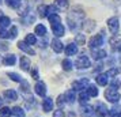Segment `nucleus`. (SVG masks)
<instances>
[{
  "label": "nucleus",
  "mask_w": 121,
  "mask_h": 117,
  "mask_svg": "<svg viewBox=\"0 0 121 117\" xmlns=\"http://www.w3.org/2000/svg\"><path fill=\"white\" fill-rule=\"evenodd\" d=\"M83 18H84V12H83V10L76 8V7L72 8L71 11H69V14H68V17H67V22H68L69 29H71V30H75L78 25L82 22Z\"/></svg>",
  "instance_id": "f257e3e1"
},
{
  "label": "nucleus",
  "mask_w": 121,
  "mask_h": 117,
  "mask_svg": "<svg viewBox=\"0 0 121 117\" xmlns=\"http://www.w3.org/2000/svg\"><path fill=\"white\" fill-rule=\"evenodd\" d=\"M105 98L109 101L110 104H117L121 100V95L116 89H110L109 87V89L105 91Z\"/></svg>",
  "instance_id": "f03ea898"
},
{
  "label": "nucleus",
  "mask_w": 121,
  "mask_h": 117,
  "mask_svg": "<svg viewBox=\"0 0 121 117\" xmlns=\"http://www.w3.org/2000/svg\"><path fill=\"white\" fill-rule=\"evenodd\" d=\"M104 45V35L102 34H97V35H93L90 41H88V48L93 49H99L101 46Z\"/></svg>",
  "instance_id": "7ed1b4c3"
},
{
  "label": "nucleus",
  "mask_w": 121,
  "mask_h": 117,
  "mask_svg": "<svg viewBox=\"0 0 121 117\" xmlns=\"http://www.w3.org/2000/svg\"><path fill=\"white\" fill-rule=\"evenodd\" d=\"M75 67L78 69H86V68H90L91 67V61H90V59H88L87 56H78L76 61H75Z\"/></svg>",
  "instance_id": "20e7f679"
},
{
  "label": "nucleus",
  "mask_w": 121,
  "mask_h": 117,
  "mask_svg": "<svg viewBox=\"0 0 121 117\" xmlns=\"http://www.w3.org/2000/svg\"><path fill=\"white\" fill-rule=\"evenodd\" d=\"M90 84V79L88 78H80L75 80L73 83H72V89L75 90V91H83L84 89H87V86Z\"/></svg>",
  "instance_id": "39448f33"
},
{
  "label": "nucleus",
  "mask_w": 121,
  "mask_h": 117,
  "mask_svg": "<svg viewBox=\"0 0 121 117\" xmlns=\"http://www.w3.org/2000/svg\"><path fill=\"white\" fill-rule=\"evenodd\" d=\"M109 44H110V48H112L113 52H120L121 50V35L120 34L112 35L109 39Z\"/></svg>",
  "instance_id": "423d86ee"
},
{
  "label": "nucleus",
  "mask_w": 121,
  "mask_h": 117,
  "mask_svg": "<svg viewBox=\"0 0 121 117\" xmlns=\"http://www.w3.org/2000/svg\"><path fill=\"white\" fill-rule=\"evenodd\" d=\"M94 112H95L97 117H108L109 116V109H108V106L105 105L104 102H98L95 105V108H94Z\"/></svg>",
  "instance_id": "0eeeda50"
},
{
  "label": "nucleus",
  "mask_w": 121,
  "mask_h": 117,
  "mask_svg": "<svg viewBox=\"0 0 121 117\" xmlns=\"http://www.w3.org/2000/svg\"><path fill=\"white\" fill-rule=\"evenodd\" d=\"M108 27H109L110 33L113 34V35L118 33V27H120V23H118V18H116V17L110 18L109 21H108Z\"/></svg>",
  "instance_id": "6e6552de"
},
{
  "label": "nucleus",
  "mask_w": 121,
  "mask_h": 117,
  "mask_svg": "<svg viewBox=\"0 0 121 117\" xmlns=\"http://www.w3.org/2000/svg\"><path fill=\"white\" fill-rule=\"evenodd\" d=\"M80 116L82 117H94L95 116V112L94 108L91 105H82L80 106Z\"/></svg>",
  "instance_id": "1a4fd4ad"
},
{
  "label": "nucleus",
  "mask_w": 121,
  "mask_h": 117,
  "mask_svg": "<svg viewBox=\"0 0 121 117\" xmlns=\"http://www.w3.org/2000/svg\"><path fill=\"white\" fill-rule=\"evenodd\" d=\"M34 91H35V94L39 95V97H45V95H46V84H45L44 82L38 80V82L35 83V86H34Z\"/></svg>",
  "instance_id": "9d476101"
},
{
  "label": "nucleus",
  "mask_w": 121,
  "mask_h": 117,
  "mask_svg": "<svg viewBox=\"0 0 121 117\" xmlns=\"http://www.w3.org/2000/svg\"><path fill=\"white\" fill-rule=\"evenodd\" d=\"M3 97H4V100L8 101V102H14V101L18 100V93L15 90H4Z\"/></svg>",
  "instance_id": "9b49d317"
},
{
  "label": "nucleus",
  "mask_w": 121,
  "mask_h": 117,
  "mask_svg": "<svg viewBox=\"0 0 121 117\" xmlns=\"http://www.w3.org/2000/svg\"><path fill=\"white\" fill-rule=\"evenodd\" d=\"M64 97H65V102L67 104H73L75 101H76V91L73 89H69V90H67V93L64 94Z\"/></svg>",
  "instance_id": "f8f14e48"
},
{
  "label": "nucleus",
  "mask_w": 121,
  "mask_h": 117,
  "mask_svg": "<svg viewBox=\"0 0 121 117\" xmlns=\"http://www.w3.org/2000/svg\"><path fill=\"white\" fill-rule=\"evenodd\" d=\"M42 109H44L45 113H49V112L53 110V100L49 97H45L44 102H42Z\"/></svg>",
  "instance_id": "ddd939ff"
},
{
  "label": "nucleus",
  "mask_w": 121,
  "mask_h": 117,
  "mask_svg": "<svg viewBox=\"0 0 121 117\" xmlns=\"http://www.w3.org/2000/svg\"><path fill=\"white\" fill-rule=\"evenodd\" d=\"M91 56L94 60H102L106 57V52L104 49H93L91 50Z\"/></svg>",
  "instance_id": "4468645a"
},
{
  "label": "nucleus",
  "mask_w": 121,
  "mask_h": 117,
  "mask_svg": "<svg viewBox=\"0 0 121 117\" xmlns=\"http://www.w3.org/2000/svg\"><path fill=\"white\" fill-rule=\"evenodd\" d=\"M52 30H53L55 37H61V35H64V33H65V29H64V26H63L61 23L52 26Z\"/></svg>",
  "instance_id": "2eb2a0df"
},
{
  "label": "nucleus",
  "mask_w": 121,
  "mask_h": 117,
  "mask_svg": "<svg viewBox=\"0 0 121 117\" xmlns=\"http://www.w3.org/2000/svg\"><path fill=\"white\" fill-rule=\"evenodd\" d=\"M19 64H21V69H23V71H29L30 67H31L30 60H29V57H26V56H22V57H21Z\"/></svg>",
  "instance_id": "dca6fc26"
},
{
  "label": "nucleus",
  "mask_w": 121,
  "mask_h": 117,
  "mask_svg": "<svg viewBox=\"0 0 121 117\" xmlns=\"http://www.w3.org/2000/svg\"><path fill=\"white\" fill-rule=\"evenodd\" d=\"M52 49L55 50L56 53H60V52H63V49H64L63 42H61L59 38H55L53 41H52Z\"/></svg>",
  "instance_id": "f3484780"
},
{
  "label": "nucleus",
  "mask_w": 121,
  "mask_h": 117,
  "mask_svg": "<svg viewBox=\"0 0 121 117\" xmlns=\"http://www.w3.org/2000/svg\"><path fill=\"white\" fill-rule=\"evenodd\" d=\"M95 26H97V25H95V22H94V21H91V19L84 21V22L82 23L83 30H84V31H88V33H90V31H93L94 29H95Z\"/></svg>",
  "instance_id": "a211bd4d"
},
{
  "label": "nucleus",
  "mask_w": 121,
  "mask_h": 117,
  "mask_svg": "<svg viewBox=\"0 0 121 117\" xmlns=\"http://www.w3.org/2000/svg\"><path fill=\"white\" fill-rule=\"evenodd\" d=\"M17 63V55H7L3 57V64H6V65H14Z\"/></svg>",
  "instance_id": "6ab92c4d"
},
{
  "label": "nucleus",
  "mask_w": 121,
  "mask_h": 117,
  "mask_svg": "<svg viewBox=\"0 0 121 117\" xmlns=\"http://www.w3.org/2000/svg\"><path fill=\"white\" fill-rule=\"evenodd\" d=\"M78 101H79L80 105H87L88 101H90V95H88L86 91H80L79 95H78Z\"/></svg>",
  "instance_id": "aec40b11"
},
{
  "label": "nucleus",
  "mask_w": 121,
  "mask_h": 117,
  "mask_svg": "<svg viewBox=\"0 0 121 117\" xmlns=\"http://www.w3.org/2000/svg\"><path fill=\"white\" fill-rule=\"evenodd\" d=\"M18 48L21 50H23V52H26V53H29V55H34V49H31L25 41H19L18 42Z\"/></svg>",
  "instance_id": "412c9836"
},
{
  "label": "nucleus",
  "mask_w": 121,
  "mask_h": 117,
  "mask_svg": "<svg viewBox=\"0 0 121 117\" xmlns=\"http://www.w3.org/2000/svg\"><path fill=\"white\" fill-rule=\"evenodd\" d=\"M95 80H97V83H98L99 86H106L108 82H109V78H108L106 74H99V75H97Z\"/></svg>",
  "instance_id": "4be33fe9"
},
{
  "label": "nucleus",
  "mask_w": 121,
  "mask_h": 117,
  "mask_svg": "<svg viewBox=\"0 0 121 117\" xmlns=\"http://www.w3.org/2000/svg\"><path fill=\"white\" fill-rule=\"evenodd\" d=\"M78 53V45L76 44H68L65 48V55L67 56H73Z\"/></svg>",
  "instance_id": "5701e85b"
},
{
  "label": "nucleus",
  "mask_w": 121,
  "mask_h": 117,
  "mask_svg": "<svg viewBox=\"0 0 121 117\" xmlns=\"http://www.w3.org/2000/svg\"><path fill=\"white\" fill-rule=\"evenodd\" d=\"M11 114L15 117H25L26 116V113H25V110H23V108H21V106H14L11 109Z\"/></svg>",
  "instance_id": "b1692460"
},
{
  "label": "nucleus",
  "mask_w": 121,
  "mask_h": 117,
  "mask_svg": "<svg viewBox=\"0 0 121 117\" xmlns=\"http://www.w3.org/2000/svg\"><path fill=\"white\" fill-rule=\"evenodd\" d=\"M86 93H87L90 97H97L98 95V89L95 84H88L87 89H86Z\"/></svg>",
  "instance_id": "393cba45"
},
{
  "label": "nucleus",
  "mask_w": 121,
  "mask_h": 117,
  "mask_svg": "<svg viewBox=\"0 0 121 117\" xmlns=\"http://www.w3.org/2000/svg\"><path fill=\"white\" fill-rule=\"evenodd\" d=\"M38 14L41 18H45V17H49V6H44L41 4L38 7Z\"/></svg>",
  "instance_id": "a878e982"
},
{
  "label": "nucleus",
  "mask_w": 121,
  "mask_h": 117,
  "mask_svg": "<svg viewBox=\"0 0 121 117\" xmlns=\"http://www.w3.org/2000/svg\"><path fill=\"white\" fill-rule=\"evenodd\" d=\"M55 6H56V8H59L61 11H65L67 7H68V0H56Z\"/></svg>",
  "instance_id": "bb28decb"
},
{
  "label": "nucleus",
  "mask_w": 121,
  "mask_h": 117,
  "mask_svg": "<svg viewBox=\"0 0 121 117\" xmlns=\"http://www.w3.org/2000/svg\"><path fill=\"white\" fill-rule=\"evenodd\" d=\"M48 18H49V22H50V25H52V26L61 23V18H60V15H57V14H50Z\"/></svg>",
  "instance_id": "cd10ccee"
},
{
  "label": "nucleus",
  "mask_w": 121,
  "mask_h": 117,
  "mask_svg": "<svg viewBox=\"0 0 121 117\" xmlns=\"http://www.w3.org/2000/svg\"><path fill=\"white\" fill-rule=\"evenodd\" d=\"M21 91L23 94H29L30 93V84H29L27 80H22L21 82Z\"/></svg>",
  "instance_id": "c85d7f7f"
},
{
  "label": "nucleus",
  "mask_w": 121,
  "mask_h": 117,
  "mask_svg": "<svg viewBox=\"0 0 121 117\" xmlns=\"http://www.w3.org/2000/svg\"><path fill=\"white\" fill-rule=\"evenodd\" d=\"M35 34H38L41 37H45L46 35V27L44 25H37L35 26Z\"/></svg>",
  "instance_id": "c756f323"
},
{
  "label": "nucleus",
  "mask_w": 121,
  "mask_h": 117,
  "mask_svg": "<svg viewBox=\"0 0 121 117\" xmlns=\"http://www.w3.org/2000/svg\"><path fill=\"white\" fill-rule=\"evenodd\" d=\"M120 71H121L120 68H116V67H114V68H110L109 71L106 72V75H108V78H109V76H110V78H112V79H114L116 76H117V75L120 74Z\"/></svg>",
  "instance_id": "7c9ffc66"
},
{
  "label": "nucleus",
  "mask_w": 121,
  "mask_h": 117,
  "mask_svg": "<svg viewBox=\"0 0 121 117\" xmlns=\"http://www.w3.org/2000/svg\"><path fill=\"white\" fill-rule=\"evenodd\" d=\"M7 76L11 79V80H14V82H22V78H21V75L17 72H7Z\"/></svg>",
  "instance_id": "2f4dec72"
},
{
  "label": "nucleus",
  "mask_w": 121,
  "mask_h": 117,
  "mask_svg": "<svg viewBox=\"0 0 121 117\" xmlns=\"http://www.w3.org/2000/svg\"><path fill=\"white\" fill-rule=\"evenodd\" d=\"M61 65H63V69L64 71H71L72 69V61L69 59H64L63 63H61Z\"/></svg>",
  "instance_id": "473e14b6"
},
{
  "label": "nucleus",
  "mask_w": 121,
  "mask_h": 117,
  "mask_svg": "<svg viewBox=\"0 0 121 117\" xmlns=\"http://www.w3.org/2000/svg\"><path fill=\"white\" fill-rule=\"evenodd\" d=\"M10 23H11V19L8 17H3L0 18V27H3V29H6L7 26H10Z\"/></svg>",
  "instance_id": "72a5a7b5"
},
{
  "label": "nucleus",
  "mask_w": 121,
  "mask_h": 117,
  "mask_svg": "<svg viewBox=\"0 0 121 117\" xmlns=\"http://www.w3.org/2000/svg\"><path fill=\"white\" fill-rule=\"evenodd\" d=\"M11 116V109L7 106H1L0 108V117H10Z\"/></svg>",
  "instance_id": "f704fd0d"
},
{
  "label": "nucleus",
  "mask_w": 121,
  "mask_h": 117,
  "mask_svg": "<svg viewBox=\"0 0 121 117\" xmlns=\"http://www.w3.org/2000/svg\"><path fill=\"white\" fill-rule=\"evenodd\" d=\"M25 42L27 45H34L37 42V38H35V35L34 34H27L26 37H25Z\"/></svg>",
  "instance_id": "c9c22d12"
},
{
  "label": "nucleus",
  "mask_w": 121,
  "mask_h": 117,
  "mask_svg": "<svg viewBox=\"0 0 121 117\" xmlns=\"http://www.w3.org/2000/svg\"><path fill=\"white\" fill-rule=\"evenodd\" d=\"M6 3L8 7H12V8H19L22 4V1H19V0H6Z\"/></svg>",
  "instance_id": "e433bc0d"
},
{
  "label": "nucleus",
  "mask_w": 121,
  "mask_h": 117,
  "mask_svg": "<svg viewBox=\"0 0 121 117\" xmlns=\"http://www.w3.org/2000/svg\"><path fill=\"white\" fill-rule=\"evenodd\" d=\"M17 35H18V29L15 27V26H12L11 30L8 31V38L14 39V38H17Z\"/></svg>",
  "instance_id": "4c0bfd02"
},
{
  "label": "nucleus",
  "mask_w": 121,
  "mask_h": 117,
  "mask_svg": "<svg viewBox=\"0 0 121 117\" xmlns=\"http://www.w3.org/2000/svg\"><path fill=\"white\" fill-rule=\"evenodd\" d=\"M75 39H76L78 45H84V42H86V38H84V35H83V34H76Z\"/></svg>",
  "instance_id": "58836bf2"
},
{
  "label": "nucleus",
  "mask_w": 121,
  "mask_h": 117,
  "mask_svg": "<svg viewBox=\"0 0 121 117\" xmlns=\"http://www.w3.org/2000/svg\"><path fill=\"white\" fill-rule=\"evenodd\" d=\"M56 102H57V105L60 106H63L64 105V104H67L65 102V97H64V94H61V95H59V97H57V101H56Z\"/></svg>",
  "instance_id": "ea45409f"
},
{
  "label": "nucleus",
  "mask_w": 121,
  "mask_h": 117,
  "mask_svg": "<svg viewBox=\"0 0 121 117\" xmlns=\"http://www.w3.org/2000/svg\"><path fill=\"white\" fill-rule=\"evenodd\" d=\"M53 117H65V113L61 110V109H57V110H55V113H53Z\"/></svg>",
  "instance_id": "a19ab883"
},
{
  "label": "nucleus",
  "mask_w": 121,
  "mask_h": 117,
  "mask_svg": "<svg viewBox=\"0 0 121 117\" xmlns=\"http://www.w3.org/2000/svg\"><path fill=\"white\" fill-rule=\"evenodd\" d=\"M0 38H8V33L3 27H0Z\"/></svg>",
  "instance_id": "79ce46f5"
},
{
  "label": "nucleus",
  "mask_w": 121,
  "mask_h": 117,
  "mask_svg": "<svg viewBox=\"0 0 121 117\" xmlns=\"http://www.w3.org/2000/svg\"><path fill=\"white\" fill-rule=\"evenodd\" d=\"M31 76H33L34 79H37V80H38V79H39V75H38V69H37V68H34V69H31Z\"/></svg>",
  "instance_id": "37998d69"
},
{
  "label": "nucleus",
  "mask_w": 121,
  "mask_h": 117,
  "mask_svg": "<svg viewBox=\"0 0 121 117\" xmlns=\"http://www.w3.org/2000/svg\"><path fill=\"white\" fill-rule=\"evenodd\" d=\"M7 49H8V45L4 42H0V52H6Z\"/></svg>",
  "instance_id": "c03bdc74"
},
{
  "label": "nucleus",
  "mask_w": 121,
  "mask_h": 117,
  "mask_svg": "<svg viewBox=\"0 0 121 117\" xmlns=\"http://www.w3.org/2000/svg\"><path fill=\"white\" fill-rule=\"evenodd\" d=\"M39 44H41V45H39L41 48H46V46H48V44H46V39H45V41H44V39H42V41H41Z\"/></svg>",
  "instance_id": "a18cd8bd"
},
{
  "label": "nucleus",
  "mask_w": 121,
  "mask_h": 117,
  "mask_svg": "<svg viewBox=\"0 0 121 117\" xmlns=\"http://www.w3.org/2000/svg\"><path fill=\"white\" fill-rule=\"evenodd\" d=\"M112 117H121V112H118V113H116V114H113Z\"/></svg>",
  "instance_id": "49530a36"
},
{
  "label": "nucleus",
  "mask_w": 121,
  "mask_h": 117,
  "mask_svg": "<svg viewBox=\"0 0 121 117\" xmlns=\"http://www.w3.org/2000/svg\"><path fill=\"white\" fill-rule=\"evenodd\" d=\"M3 17V11H1V10H0V18Z\"/></svg>",
  "instance_id": "de8ad7c7"
},
{
  "label": "nucleus",
  "mask_w": 121,
  "mask_h": 117,
  "mask_svg": "<svg viewBox=\"0 0 121 117\" xmlns=\"http://www.w3.org/2000/svg\"><path fill=\"white\" fill-rule=\"evenodd\" d=\"M1 101L3 100H1V97H0V108H1Z\"/></svg>",
  "instance_id": "09e8293b"
},
{
  "label": "nucleus",
  "mask_w": 121,
  "mask_h": 117,
  "mask_svg": "<svg viewBox=\"0 0 121 117\" xmlns=\"http://www.w3.org/2000/svg\"><path fill=\"white\" fill-rule=\"evenodd\" d=\"M0 63H3V59H1V56H0Z\"/></svg>",
  "instance_id": "8fccbe9b"
},
{
  "label": "nucleus",
  "mask_w": 121,
  "mask_h": 117,
  "mask_svg": "<svg viewBox=\"0 0 121 117\" xmlns=\"http://www.w3.org/2000/svg\"><path fill=\"white\" fill-rule=\"evenodd\" d=\"M120 87H121V82H120Z\"/></svg>",
  "instance_id": "3c124183"
},
{
  "label": "nucleus",
  "mask_w": 121,
  "mask_h": 117,
  "mask_svg": "<svg viewBox=\"0 0 121 117\" xmlns=\"http://www.w3.org/2000/svg\"><path fill=\"white\" fill-rule=\"evenodd\" d=\"M0 4H1V0H0Z\"/></svg>",
  "instance_id": "603ef678"
}]
</instances>
